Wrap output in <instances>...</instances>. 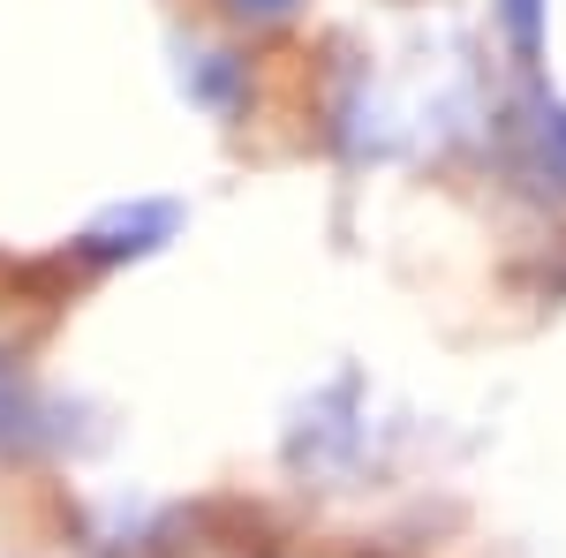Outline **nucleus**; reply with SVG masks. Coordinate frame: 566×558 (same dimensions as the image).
I'll return each instance as SVG.
<instances>
[{"mask_svg":"<svg viewBox=\"0 0 566 558\" xmlns=\"http://www.w3.org/2000/svg\"><path fill=\"white\" fill-rule=\"evenodd\" d=\"M242 8H280V0H242Z\"/></svg>","mask_w":566,"mask_h":558,"instance_id":"obj_1","label":"nucleus"}]
</instances>
